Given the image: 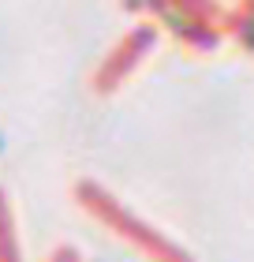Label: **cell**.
<instances>
[{
	"instance_id": "cell-1",
	"label": "cell",
	"mask_w": 254,
	"mask_h": 262,
	"mask_svg": "<svg viewBox=\"0 0 254 262\" xmlns=\"http://www.w3.org/2000/svg\"><path fill=\"white\" fill-rule=\"evenodd\" d=\"M153 38L157 34L150 30V27H138L135 34H131L127 41H120V49L105 60V68H101V75H98V90H112L120 79H127V71L135 68L142 56L150 53V45H153Z\"/></svg>"
},
{
	"instance_id": "cell-4",
	"label": "cell",
	"mask_w": 254,
	"mask_h": 262,
	"mask_svg": "<svg viewBox=\"0 0 254 262\" xmlns=\"http://www.w3.org/2000/svg\"><path fill=\"white\" fill-rule=\"evenodd\" d=\"M53 262H79V258H75V251H71V247H64V251L53 255Z\"/></svg>"
},
{
	"instance_id": "cell-2",
	"label": "cell",
	"mask_w": 254,
	"mask_h": 262,
	"mask_svg": "<svg viewBox=\"0 0 254 262\" xmlns=\"http://www.w3.org/2000/svg\"><path fill=\"white\" fill-rule=\"evenodd\" d=\"M0 262H22L19 258V240H15V225H11L8 199L0 191Z\"/></svg>"
},
{
	"instance_id": "cell-5",
	"label": "cell",
	"mask_w": 254,
	"mask_h": 262,
	"mask_svg": "<svg viewBox=\"0 0 254 262\" xmlns=\"http://www.w3.org/2000/svg\"><path fill=\"white\" fill-rule=\"evenodd\" d=\"M8 150V135H4V127H0V154Z\"/></svg>"
},
{
	"instance_id": "cell-3",
	"label": "cell",
	"mask_w": 254,
	"mask_h": 262,
	"mask_svg": "<svg viewBox=\"0 0 254 262\" xmlns=\"http://www.w3.org/2000/svg\"><path fill=\"white\" fill-rule=\"evenodd\" d=\"M236 41L243 45H250V8H243V19H236Z\"/></svg>"
}]
</instances>
